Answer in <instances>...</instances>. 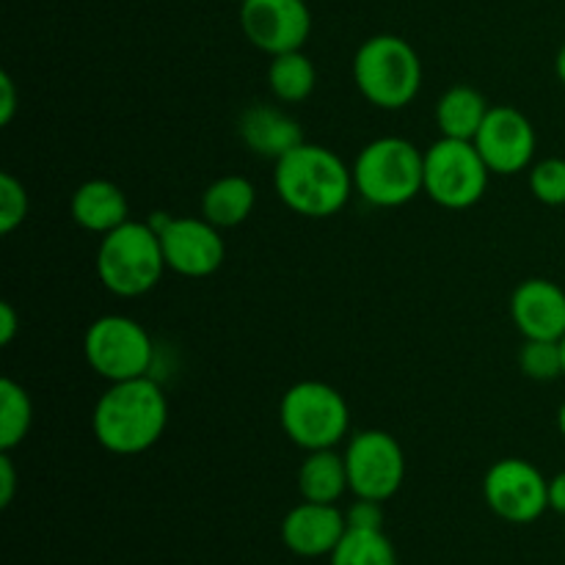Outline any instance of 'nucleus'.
<instances>
[{"label":"nucleus","instance_id":"obj_1","mask_svg":"<svg viewBox=\"0 0 565 565\" xmlns=\"http://www.w3.org/2000/svg\"><path fill=\"white\" fill-rule=\"evenodd\" d=\"M166 423L169 401L149 375L110 384L92 414L94 436L114 456L147 452L160 441Z\"/></svg>","mask_w":565,"mask_h":565},{"label":"nucleus","instance_id":"obj_2","mask_svg":"<svg viewBox=\"0 0 565 565\" xmlns=\"http://www.w3.org/2000/svg\"><path fill=\"white\" fill-rule=\"evenodd\" d=\"M274 185L281 202L307 218H331L353 193V171L340 154L320 143L303 141L276 160Z\"/></svg>","mask_w":565,"mask_h":565},{"label":"nucleus","instance_id":"obj_3","mask_svg":"<svg viewBox=\"0 0 565 565\" xmlns=\"http://www.w3.org/2000/svg\"><path fill=\"white\" fill-rule=\"evenodd\" d=\"M353 81L362 97L381 110H401L423 86V61L406 39L379 33L356 50Z\"/></svg>","mask_w":565,"mask_h":565},{"label":"nucleus","instance_id":"obj_4","mask_svg":"<svg viewBox=\"0 0 565 565\" xmlns=\"http://www.w3.org/2000/svg\"><path fill=\"white\" fill-rule=\"evenodd\" d=\"M166 270L163 246L152 224L125 221L103 235L97 248V276L108 292L138 298L152 290Z\"/></svg>","mask_w":565,"mask_h":565},{"label":"nucleus","instance_id":"obj_5","mask_svg":"<svg viewBox=\"0 0 565 565\" xmlns=\"http://www.w3.org/2000/svg\"><path fill=\"white\" fill-rule=\"evenodd\" d=\"M353 188L375 207H403L425 191V152L406 138H375L353 163Z\"/></svg>","mask_w":565,"mask_h":565},{"label":"nucleus","instance_id":"obj_6","mask_svg":"<svg viewBox=\"0 0 565 565\" xmlns=\"http://www.w3.org/2000/svg\"><path fill=\"white\" fill-rule=\"evenodd\" d=\"M281 430L301 450H331L351 425V412L340 392L323 381H301L290 386L279 406Z\"/></svg>","mask_w":565,"mask_h":565},{"label":"nucleus","instance_id":"obj_7","mask_svg":"<svg viewBox=\"0 0 565 565\" xmlns=\"http://www.w3.org/2000/svg\"><path fill=\"white\" fill-rule=\"evenodd\" d=\"M83 353L86 362L99 379L132 381L143 379L152 370L154 345L138 320L127 315H103L88 326L83 337Z\"/></svg>","mask_w":565,"mask_h":565},{"label":"nucleus","instance_id":"obj_8","mask_svg":"<svg viewBox=\"0 0 565 565\" xmlns=\"http://www.w3.org/2000/svg\"><path fill=\"white\" fill-rule=\"evenodd\" d=\"M489 166L472 141L439 138L425 152V193L447 210H467L489 188Z\"/></svg>","mask_w":565,"mask_h":565},{"label":"nucleus","instance_id":"obj_9","mask_svg":"<svg viewBox=\"0 0 565 565\" xmlns=\"http://www.w3.org/2000/svg\"><path fill=\"white\" fill-rule=\"evenodd\" d=\"M348 486L362 500L386 502L406 480V456L386 430H362L345 450Z\"/></svg>","mask_w":565,"mask_h":565},{"label":"nucleus","instance_id":"obj_10","mask_svg":"<svg viewBox=\"0 0 565 565\" xmlns=\"http://www.w3.org/2000/svg\"><path fill=\"white\" fill-rule=\"evenodd\" d=\"M149 224L160 235L166 268L185 279H207L224 265V237L207 218H177L158 213Z\"/></svg>","mask_w":565,"mask_h":565},{"label":"nucleus","instance_id":"obj_11","mask_svg":"<svg viewBox=\"0 0 565 565\" xmlns=\"http://www.w3.org/2000/svg\"><path fill=\"white\" fill-rule=\"evenodd\" d=\"M486 505L511 524H533L550 508V480L524 458H502L486 472Z\"/></svg>","mask_w":565,"mask_h":565},{"label":"nucleus","instance_id":"obj_12","mask_svg":"<svg viewBox=\"0 0 565 565\" xmlns=\"http://www.w3.org/2000/svg\"><path fill=\"white\" fill-rule=\"evenodd\" d=\"M241 28L254 47L274 58L307 44L312 14L303 0H243Z\"/></svg>","mask_w":565,"mask_h":565},{"label":"nucleus","instance_id":"obj_13","mask_svg":"<svg viewBox=\"0 0 565 565\" xmlns=\"http://www.w3.org/2000/svg\"><path fill=\"white\" fill-rule=\"evenodd\" d=\"M472 143L478 147L491 174H519L533 163L535 127L519 108L494 105Z\"/></svg>","mask_w":565,"mask_h":565},{"label":"nucleus","instance_id":"obj_14","mask_svg":"<svg viewBox=\"0 0 565 565\" xmlns=\"http://www.w3.org/2000/svg\"><path fill=\"white\" fill-rule=\"evenodd\" d=\"M345 533V513L337 505H323V502L303 500L281 522V541L298 557L331 555Z\"/></svg>","mask_w":565,"mask_h":565},{"label":"nucleus","instance_id":"obj_15","mask_svg":"<svg viewBox=\"0 0 565 565\" xmlns=\"http://www.w3.org/2000/svg\"><path fill=\"white\" fill-rule=\"evenodd\" d=\"M511 318L524 340L561 342L565 337V290L550 279H527L513 290Z\"/></svg>","mask_w":565,"mask_h":565},{"label":"nucleus","instance_id":"obj_16","mask_svg":"<svg viewBox=\"0 0 565 565\" xmlns=\"http://www.w3.org/2000/svg\"><path fill=\"white\" fill-rule=\"evenodd\" d=\"M243 143L259 158L279 160L303 143V130L292 116L270 105H252L237 121Z\"/></svg>","mask_w":565,"mask_h":565},{"label":"nucleus","instance_id":"obj_17","mask_svg":"<svg viewBox=\"0 0 565 565\" xmlns=\"http://www.w3.org/2000/svg\"><path fill=\"white\" fill-rule=\"evenodd\" d=\"M70 213L81 230L94 235H108L116 226L130 221V204L125 191L110 180H88L72 193Z\"/></svg>","mask_w":565,"mask_h":565},{"label":"nucleus","instance_id":"obj_18","mask_svg":"<svg viewBox=\"0 0 565 565\" xmlns=\"http://www.w3.org/2000/svg\"><path fill=\"white\" fill-rule=\"evenodd\" d=\"M491 105L478 88L452 86L436 103V125L441 138H458V141H475L480 125L489 116Z\"/></svg>","mask_w":565,"mask_h":565},{"label":"nucleus","instance_id":"obj_19","mask_svg":"<svg viewBox=\"0 0 565 565\" xmlns=\"http://www.w3.org/2000/svg\"><path fill=\"white\" fill-rule=\"evenodd\" d=\"M254 202H257V191L246 177H218L202 193V218H207L218 230H232L252 215Z\"/></svg>","mask_w":565,"mask_h":565},{"label":"nucleus","instance_id":"obj_20","mask_svg":"<svg viewBox=\"0 0 565 565\" xmlns=\"http://www.w3.org/2000/svg\"><path fill=\"white\" fill-rule=\"evenodd\" d=\"M348 489L351 486H348L345 456H337L334 447L315 450L303 458L301 469H298V491L303 500L334 505Z\"/></svg>","mask_w":565,"mask_h":565},{"label":"nucleus","instance_id":"obj_21","mask_svg":"<svg viewBox=\"0 0 565 565\" xmlns=\"http://www.w3.org/2000/svg\"><path fill=\"white\" fill-rule=\"evenodd\" d=\"M315 83H318V72H315V64L301 50H292V53H281L270 58L268 86L279 103H303L315 92Z\"/></svg>","mask_w":565,"mask_h":565},{"label":"nucleus","instance_id":"obj_22","mask_svg":"<svg viewBox=\"0 0 565 565\" xmlns=\"http://www.w3.org/2000/svg\"><path fill=\"white\" fill-rule=\"evenodd\" d=\"M331 565H397V552L384 530H351L331 552Z\"/></svg>","mask_w":565,"mask_h":565},{"label":"nucleus","instance_id":"obj_23","mask_svg":"<svg viewBox=\"0 0 565 565\" xmlns=\"http://www.w3.org/2000/svg\"><path fill=\"white\" fill-rule=\"evenodd\" d=\"M33 423V403L25 386L17 381H0V452H11L25 441Z\"/></svg>","mask_w":565,"mask_h":565},{"label":"nucleus","instance_id":"obj_24","mask_svg":"<svg viewBox=\"0 0 565 565\" xmlns=\"http://www.w3.org/2000/svg\"><path fill=\"white\" fill-rule=\"evenodd\" d=\"M519 367L533 381H555L563 375V351L561 342L550 340H524L519 353Z\"/></svg>","mask_w":565,"mask_h":565},{"label":"nucleus","instance_id":"obj_25","mask_svg":"<svg viewBox=\"0 0 565 565\" xmlns=\"http://www.w3.org/2000/svg\"><path fill=\"white\" fill-rule=\"evenodd\" d=\"M530 191L541 204L563 207L565 204V160L546 158L530 169Z\"/></svg>","mask_w":565,"mask_h":565},{"label":"nucleus","instance_id":"obj_26","mask_svg":"<svg viewBox=\"0 0 565 565\" xmlns=\"http://www.w3.org/2000/svg\"><path fill=\"white\" fill-rule=\"evenodd\" d=\"M28 218V191L11 171L0 174V232L11 235Z\"/></svg>","mask_w":565,"mask_h":565},{"label":"nucleus","instance_id":"obj_27","mask_svg":"<svg viewBox=\"0 0 565 565\" xmlns=\"http://www.w3.org/2000/svg\"><path fill=\"white\" fill-rule=\"evenodd\" d=\"M345 522L351 530H384V511H381V502L356 497V502L345 511Z\"/></svg>","mask_w":565,"mask_h":565},{"label":"nucleus","instance_id":"obj_28","mask_svg":"<svg viewBox=\"0 0 565 565\" xmlns=\"http://www.w3.org/2000/svg\"><path fill=\"white\" fill-rule=\"evenodd\" d=\"M17 491V472L14 461H11L9 452H0V505L9 508L14 500Z\"/></svg>","mask_w":565,"mask_h":565},{"label":"nucleus","instance_id":"obj_29","mask_svg":"<svg viewBox=\"0 0 565 565\" xmlns=\"http://www.w3.org/2000/svg\"><path fill=\"white\" fill-rule=\"evenodd\" d=\"M17 114V86L9 72L0 75V125H9Z\"/></svg>","mask_w":565,"mask_h":565},{"label":"nucleus","instance_id":"obj_30","mask_svg":"<svg viewBox=\"0 0 565 565\" xmlns=\"http://www.w3.org/2000/svg\"><path fill=\"white\" fill-rule=\"evenodd\" d=\"M17 326H20V320H17L14 307L9 301H3L0 303V345H11V340L17 334Z\"/></svg>","mask_w":565,"mask_h":565},{"label":"nucleus","instance_id":"obj_31","mask_svg":"<svg viewBox=\"0 0 565 565\" xmlns=\"http://www.w3.org/2000/svg\"><path fill=\"white\" fill-rule=\"evenodd\" d=\"M550 508L565 516V472L555 475V478L550 480Z\"/></svg>","mask_w":565,"mask_h":565},{"label":"nucleus","instance_id":"obj_32","mask_svg":"<svg viewBox=\"0 0 565 565\" xmlns=\"http://www.w3.org/2000/svg\"><path fill=\"white\" fill-rule=\"evenodd\" d=\"M555 72H557V77H561V83L565 86V42H563V47L557 50V58H555Z\"/></svg>","mask_w":565,"mask_h":565},{"label":"nucleus","instance_id":"obj_33","mask_svg":"<svg viewBox=\"0 0 565 565\" xmlns=\"http://www.w3.org/2000/svg\"><path fill=\"white\" fill-rule=\"evenodd\" d=\"M557 425H561V434L565 436V403L561 406V412H557Z\"/></svg>","mask_w":565,"mask_h":565},{"label":"nucleus","instance_id":"obj_34","mask_svg":"<svg viewBox=\"0 0 565 565\" xmlns=\"http://www.w3.org/2000/svg\"><path fill=\"white\" fill-rule=\"evenodd\" d=\"M561 351H563V375H565V337L561 340Z\"/></svg>","mask_w":565,"mask_h":565},{"label":"nucleus","instance_id":"obj_35","mask_svg":"<svg viewBox=\"0 0 565 565\" xmlns=\"http://www.w3.org/2000/svg\"><path fill=\"white\" fill-rule=\"evenodd\" d=\"M237 3H243V0H237Z\"/></svg>","mask_w":565,"mask_h":565}]
</instances>
